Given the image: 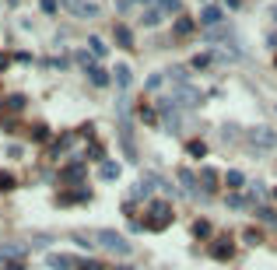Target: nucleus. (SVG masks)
Here are the masks:
<instances>
[{
  "label": "nucleus",
  "instance_id": "5",
  "mask_svg": "<svg viewBox=\"0 0 277 270\" xmlns=\"http://www.w3.org/2000/svg\"><path fill=\"white\" fill-rule=\"evenodd\" d=\"M63 7L77 18H95L98 14V4H92V0H63Z\"/></svg>",
  "mask_w": 277,
  "mask_h": 270
},
{
  "label": "nucleus",
  "instance_id": "25",
  "mask_svg": "<svg viewBox=\"0 0 277 270\" xmlns=\"http://www.w3.org/2000/svg\"><path fill=\"white\" fill-rule=\"evenodd\" d=\"M193 235H211V224L207 221H197L193 224Z\"/></svg>",
  "mask_w": 277,
  "mask_h": 270
},
{
  "label": "nucleus",
  "instance_id": "17",
  "mask_svg": "<svg viewBox=\"0 0 277 270\" xmlns=\"http://www.w3.org/2000/svg\"><path fill=\"white\" fill-rule=\"evenodd\" d=\"M225 183H228V190H239V186L246 183V179H242V172H235V169H231V172L225 175Z\"/></svg>",
  "mask_w": 277,
  "mask_h": 270
},
{
  "label": "nucleus",
  "instance_id": "3",
  "mask_svg": "<svg viewBox=\"0 0 277 270\" xmlns=\"http://www.w3.org/2000/svg\"><path fill=\"white\" fill-rule=\"evenodd\" d=\"M172 106L193 109V106H200V92L193 84H172Z\"/></svg>",
  "mask_w": 277,
  "mask_h": 270
},
{
  "label": "nucleus",
  "instance_id": "30",
  "mask_svg": "<svg viewBox=\"0 0 277 270\" xmlns=\"http://www.w3.org/2000/svg\"><path fill=\"white\" fill-rule=\"evenodd\" d=\"M260 218H263V221H274V211H270V207H260V211H256Z\"/></svg>",
  "mask_w": 277,
  "mask_h": 270
},
{
  "label": "nucleus",
  "instance_id": "24",
  "mask_svg": "<svg viewBox=\"0 0 277 270\" xmlns=\"http://www.w3.org/2000/svg\"><path fill=\"white\" fill-rule=\"evenodd\" d=\"M211 56H214V53H197V56H193V67H207Z\"/></svg>",
  "mask_w": 277,
  "mask_h": 270
},
{
  "label": "nucleus",
  "instance_id": "21",
  "mask_svg": "<svg viewBox=\"0 0 277 270\" xmlns=\"http://www.w3.org/2000/svg\"><path fill=\"white\" fill-rule=\"evenodd\" d=\"M176 32H179V35H189V32H193V21H189V18H179V21H176Z\"/></svg>",
  "mask_w": 277,
  "mask_h": 270
},
{
  "label": "nucleus",
  "instance_id": "4",
  "mask_svg": "<svg viewBox=\"0 0 277 270\" xmlns=\"http://www.w3.org/2000/svg\"><path fill=\"white\" fill-rule=\"evenodd\" d=\"M249 141H253V147H263V151H270V147H277V133L267 130V127H256V130L249 133Z\"/></svg>",
  "mask_w": 277,
  "mask_h": 270
},
{
  "label": "nucleus",
  "instance_id": "37",
  "mask_svg": "<svg viewBox=\"0 0 277 270\" xmlns=\"http://www.w3.org/2000/svg\"><path fill=\"white\" fill-rule=\"evenodd\" d=\"M274 197H277V190H274Z\"/></svg>",
  "mask_w": 277,
  "mask_h": 270
},
{
  "label": "nucleus",
  "instance_id": "14",
  "mask_svg": "<svg viewBox=\"0 0 277 270\" xmlns=\"http://www.w3.org/2000/svg\"><path fill=\"white\" fill-rule=\"evenodd\" d=\"M200 183H203V190L211 193V190L217 186V172H214V169H200Z\"/></svg>",
  "mask_w": 277,
  "mask_h": 270
},
{
  "label": "nucleus",
  "instance_id": "19",
  "mask_svg": "<svg viewBox=\"0 0 277 270\" xmlns=\"http://www.w3.org/2000/svg\"><path fill=\"white\" fill-rule=\"evenodd\" d=\"M158 11H162V14H176L179 11V0H158Z\"/></svg>",
  "mask_w": 277,
  "mask_h": 270
},
{
  "label": "nucleus",
  "instance_id": "23",
  "mask_svg": "<svg viewBox=\"0 0 277 270\" xmlns=\"http://www.w3.org/2000/svg\"><path fill=\"white\" fill-rule=\"evenodd\" d=\"M88 46H92V53H95V56H106V46H102V39H95V35H92V39H88Z\"/></svg>",
  "mask_w": 277,
  "mask_h": 270
},
{
  "label": "nucleus",
  "instance_id": "10",
  "mask_svg": "<svg viewBox=\"0 0 277 270\" xmlns=\"http://www.w3.org/2000/svg\"><path fill=\"white\" fill-rule=\"evenodd\" d=\"M112 78H116V88H120V92H126V88H130V81H134V74H130V67H126V64H116Z\"/></svg>",
  "mask_w": 277,
  "mask_h": 270
},
{
  "label": "nucleus",
  "instance_id": "7",
  "mask_svg": "<svg viewBox=\"0 0 277 270\" xmlns=\"http://www.w3.org/2000/svg\"><path fill=\"white\" fill-rule=\"evenodd\" d=\"M203 39H207V42H231L235 32H231L228 25H214V28H203Z\"/></svg>",
  "mask_w": 277,
  "mask_h": 270
},
{
  "label": "nucleus",
  "instance_id": "2",
  "mask_svg": "<svg viewBox=\"0 0 277 270\" xmlns=\"http://www.w3.org/2000/svg\"><path fill=\"white\" fill-rule=\"evenodd\" d=\"M169 224H172V204L151 200V207H148V228L162 232V228H169Z\"/></svg>",
  "mask_w": 277,
  "mask_h": 270
},
{
  "label": "nucleus",
  "instance_id": "16",
  "mask_svg": "<svg viewBox=\"0 0 277 270\" xmlns=\"http://www.w3.org/2000/svg\"><path fill=\"white\" fill-rule=\"evenodd\" d=\"M116 42H120L123 49H130V46H134V35H130V28H116Z\"/></svg>",
  "mask_w": 277,
  "mask_h": 270
},
{
  "label": "nucleus",
  "instance_id": "36",
  "mask_svg": "<svg viewBox=\"0 0 277 270\" xmlns=\"http://www.w3.org/2000/svg\"><path fill=\"white\" fill-rule=\"evenodd\" d=\"M7 4H14V0H7Z\"/></svg>",
  "mask_w": 277,
  "mask_h": 270
},
{
  "label": "nucleus",
  "instance_id": "32",
  "mask_svg": "<svg viewBox=\"0 0 277 270\" xmlns=\"http://www.w3.org/2000/svg\"><path fill=\"white\" fill-rule=\"evenodd\" d=\"M42 7H46V11L53 14V11H56V0H42Z\"/></svg>",
  "mask_w": 277,
  "mask_h": 270
},
{
  "label": "nucleus",
  "instance_id": "22",
  "mask_svg": "<svg viewBox=\"0 0 277 270\" xmlns=\"http://www.w3.org/2000/svg\"><path fill=\"white\" fill-rule=\"evenodd\" d=\"M7 109H14V112L25 109V95H11V98H7Z\"/></svg>",
  "mask_w": 277,
  "mask_h": 270
},
{
  "label": "nucleus",
  "instance_id": "12",
  "mask_svg": "<svg viewBox=\"0 0 277 270\" xmlns=\"http://www.w3.org/2000/svg\"><path fill=\"white\" fill-rule=\"evenodd\" d=\"M179 183H183V190L189 193V197H197V179H193L189 169H179Z\"/></svg>",
  "mask_w": 277,
  "mask_h": 270
},
{
  "label": "nucleus",
  "instance_id": "29",
  "mask_svg": "<svg viewBox=\"0 0 277 270\" xmlns=\"http://www.w3.org/2000/svg\"><path fill=\"white\" fill-rule=\"evenodd\" d=\"M0 190H14V179L11 175H0Z\"/></svg>",
  "mask_w": 277,
  "mask_h": 270
},
{
  "label": "nucleus",
  "instance_id": "35",
  "mask_svg": "<svg viewBox=\"0 0 277 270\" xmlns=\"http://www.w3.org/2000/svg\"><path fill=\"white\" fill-rule=\"evenodd\" d=\"M270 14H274V21H277V7H274V11H270Z\"/></svg>",
  "mask_w": 277,
  "mask_h": 270
},
{
  "label": "nucleus",
  "instance_id": "31",
  "mask_svg": "<svg viewBox=\"0 0 277 270\" xmlns=\"http://www.w3.org/2000/svg\"><path fill=\"white\" fill-rule=\"evenodd\" d=\"M4 270H25V263L18 260V263H4Z\"/></svg>",
  "mask_w": 277,
  "mask_h": 270
},
{
  "label": "nucleus",
  "instance_id": "1",
  "mask_svg": "<svg viewBox=\"0 0 277 270\" xmlns=\"http://www.w3.org/2000/svg\"><path fill=\"white\" fill-rule=\"evenodd\" d=\"M95 242L102 246V249H109V253H116V256H126L130 253V242L120 235V232H112V228H102V232H95Z\"/></svg>",
  "mask_w": 277,
  "mask_h": 270
},
{
  "label": "nucleus",
  "instance_id": "27",
  "mask_svg": "<svg viewBox=\"0 0 277 270\" xmlns=\"http://www.w3.org/2000/svg\"><path fill=\"white\" fill-rule=\"evenodd\" d=\"M81 270H106V267H102L98 260H84V263H81Z\"/></svg>",
  "mask_w": 277,
  "mask_h": 270
},
{
  "label": "nucleus",
  "instance_id": "33",
  "mask_svg": "<svg viewBox=\"0 0 277 270\" xmlns=\"http://www.w3.org/2000/svg\"><path fill=\"white\" fill-rule=\"evenodd\" d=\"M225 4H228V7H239V4H242V0H225Z\"/></svg>",
  "mask_w": 277,
  "mask_h": 270
},
{
  "label": "nucleus",
  "instance_id": "8",
  "mask_svg": "<svg viewBox=\"0 0 277 270\" xmlns=\"http://www.w3.org/2000/svg\"><path fill=\"white\" fill-rule=\"evenodd\" d=\"M200 25H203V28H214V25H221V7H217V4H207V7L200 11Z\"/></svg>",
  "mask_w": 277,
  "mask_h": 270
},
{
  "label": "nucleus",
  "instance_id": "6",
  "mask_svg": "<svg viewBox=\"0 0 277 270\" xmlns=\"http://www.w3.org/2000/svg\"><path fill=\"white\" fill-rule=\"evenodd\" d=\"M25 246H18V242H4L0 246V263H18V260H25Z\"/></svg>",
  "mask_w": 277,
  "mask_h": 270
},
{
  "label": "nucleus",
  "instance_id": "11",
  "mask_svg": "<svg viewBox=\"0 0 277 270\" xmlns=\"http://www.w3.org/2000/svg\"><path fill=\"white\" fill-rule=\"evenodd\" d=\"M88 81H92L95 88H106V84H109V74H106V70H102V67L95 64V67H88Z\"/></svg>",
  "mask_w": 277,
  "mask_h": 270
},
{
  "label": "nucleus",
  "instance_id": "18",
  "mask_svg": "<svg viewBox=\"0 0 277 270\" xmlns=\"http://www.w3.org/2000/svg\"><path fill=\"white\" fill-rule=\"evenodd\" d=\"M214 256H217V260H228V256H231V242H228V238L214 246Z\"/></svg>",
  "mask_w": 277,
  "mask_h": 270
},
{
  "label": "nucleus",
  "instance_id": "13",
  "mask_svg": "<svg viewBox=\"0 0 277 270\" xmlns=\"http://www.w3.org/2000/svg\"><path fill=\"white\" fill-rule=\"evenodd\" d=\"M84 179V165H67L63 169V183H81Z\"/></svg>",
  "mask_w": 277,
  "mask_h": 270
},
{
  "label": "nucleus",
  "instance_id": "26",
  "mask_svg": "<svg viewBox=\"0 0 277 270\" xmlns=\"http://www.w3.org/2000/svg\"><path fill=\"white\" fill-rule=\"evenodd\" d=\"M203 151H207V147H203L200 141H193V144H189V155H197V158H203Z\"/></svg>",
  "mask_w": 277,
  "mask_h": 270
},
{
  "label": "nucleus",
  "instance_id": "9",
  "mask_svg": "<svg viewBox=\"0 0 277 270\" xmlns=\"http://www.w3.org/2000/svg\"><path fill=\"white\" fill-rule=\"evenodd\" d=\"M46 263H49L53 270H70V267H77V260H74V256H67V253H49Z\"/></svg>",
  "mask_w": 277,
  "mask_h": 270
},
{
  "label": "nucleus",
  "instance_id": "20",
  "mask_svg": "<svg viewBox=\"0 0 277 270\" xmlns=\"http://www.w3.org/2000/svg\"><path fill=\"white\" fill-rule=\"evenodd\" d=\"M158 21H162V11H158V7L144 11V25H158Z\"/></svg>",
  "mask_w": 277,
  "mask_h": 270
},
{
  "label": "nucleus",
  "instance_id": "28",
  "mask_svg": "<svg viewBox=\"0 0 277 270\" xmlns=\"http://www.w3.org/2000/svg\"><path fill=\"white\" fill-rule=\"evenodd\" d=\"M148 88H151V92H154V88H162V74H151V78H148Z\"/></svg>",
  "mask_w": 277,
  "mask_h": 270
},
{
  "label": "nucleus",
  "instance_id": "15",
  "mask_svg": "<svg viewBox=\"0 0 277 270\" xmlns=\"http://www.w3.org/2000/svg\"><path fill=\"white\" fill-rule=\"evenodd\" d=\"M98 175H102V179H120V165H116V161H102Z\"/></svg>",
  "mask_w": 277,
  "mask_h": 270
},
{
  "label": "nucleus",
  "instance_id": "34",
  "mask_svg": "<svg viewBox=\"0 0 277 270\" xmlns=\"http://www.w3.org/2000/svg\"><path fill=\"white\" fill-rule=\"evenodd\" d=\"M116 270H134V267H116Z\"/></svg>",
  "mask_w": 277,
  "mask_h": 270
}]
</instances>
